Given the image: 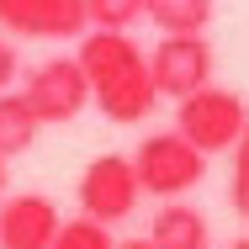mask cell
<instances>
[{"label":"cell","instance_id":"6da1fadb","mask_svg":"<svg viewBox=\"0 0 249 249\" xmlns=\"http://www.w3.org/2000/svg\"><path fill=\"white\" fill-rule=\"evenodd\" d=\"M74 64H80V74H85V85H90V101L101 106V117H111V122H143L154 111V90L149 80V58L143 48L127 37V32H85L80 37V53H74Z\"/></svg>","mask_w":249,"mask_h":249},{"label":"cell","instance_id":"7a4b0ae2","mask_svg":"<svg viewBox=\"0 0 249 249\" xmlns=\"http://www.w3.org/2000/svg\"><path fill=\"white\" fill-rule=\"evenodd\" d=\"M249 127V106L239 90L223 85H201L196 96L175 101V133L191 143L196 154H228Z\"/></svg>","mask_w":249,"mask_h":249},{"label":"cell","instance_id":"3957f363","mask_svg":"<svg viewBox=\"0 0 249 249\" xmlns=\"http://www.w3.org/2000/svg\"><path fill=\"white\" fill-rule=\"evenodd\" d=\"M133 175H138V191H143V196L180 201L186 191L201 186L207 154H196L180 133H149V138L133 149Z\"/></svg>","mask_w":249,"mask_h":249},{"label":"cell","instance_id":"277c9868","mask_svg":"<svg viewBox=\"0 0 249 249\" xmlns=\"http://www.w3.org/2000/svg\"><path fill=\"white\" fill-rule=\"evenodd\" d=\"M74 196H80V217H90V223H122V217H133V207H138V175H133V159L127 154H101L85 164V175H80V186H74Z\"/></svg>","mask_w":249,"mask_h":249},{"label":"cell","instance_id":"5b68a950","mask_svg":"<svg viewBox=\"0 0 249 249\" xmlns=\"http://www.w3.org/2000/svg\"><path fill=\"white\" fill-rule=\"evenodd\" d=\"M21 101L32 106V117L43 127H58V122H74L90 106V85H85V74H80L74 58H48V64H37L27 74Z\"/></svg>","mask_w":249,"mask_h":249},{"label":"cell","instance_id":"8992f818","mask_svg":"<svg viewBox=\"0 0 249 249\" xmlns=\"http://www.w3.org/2000/svg\"><path fill=\"white\" fill-rule=\"evenodd\" d=\"M149 80L159 96H196L201 85H212V43L201 32H186V37H159V48L149 53Z\"/></svg>","mask_w":249,"mask_h":249},{"label":"cell","instance_id":"52a82bcc","mask_svg":"<svg viewBox=\"0 0 249 249\" xmlns=\"http://www.w3.org/2000/svg\"><path fill=\"white\" fill-rule=\"evenodd\" d=\"M0 27L21 37H85V0H0Z\"/></svg>","mask_w":249,"mask_h":249},{"label":"cell","instance_id":"ba28073f","mask_svg":"<svg viewBox=\"0 0 249 249\" xmlns=\"http://www.w3.org/2000/svg\"><path fill=\"white\" fill-rule=\"evenodd\" d=\"M58 207L37 191L0 201V249H53L58 239Z\"/></svg>","mask_w":249,"mask_h":249},{"label":"cell","instance_id":"9c48e42d","mask_svg":"<svg viewBox=\"0 0 249 249\" xmlns=\"http://www.w3.org/2000/svg\"><path fill=\"white\" fill-rule=\"evenodd\" d=\"M149 244L154 249H207V217L196 207H186V201H164L154 212Z\"/></svg>","mask_w":249,"mask_h":249},{"label":"cell","instance_id":"30bf717a","mask_svg":"<svg viewBox=\"0 0 249 249\" xmlns=\"http://www.w3.org/2000/svg\"><path fill=\"white\" fill-rule=\"evenodd\" d=\"M43 122L32 117V106L21 101V90H0V159H16L37 143Z\"/></svg>","mask_w":249,"mask_h":249},{"label":"cell","instance_id":"8fae6325","mask_svg":"<svg viewBox=\"0 0 249 249\" xmlns=\"http://www.w3.org/2000/svg\"><path fill=\"white\" fill-rule=\"evenodd\" d=\"M143 16L159 27V37H186V32H207L212 0H143Z\"/></svg>","mask_w":249,"mask_h":249},{"label":"cell","instance_id":"7c38bea8","mask_svg":"<svg viewBox=\"0 0 249 249\" xmlns=\"http://www.w3.org/2000/svg\"><path fill=\"white\" fill-rule=\"evenodd\" d=\"M143 16V0H85V21L96 32H127Z\"/></svg>","mask_w":249,"mask_h":249},{"label":"cell","instance_id":"4fadbf2b","mask_svg":"<svg viewBox=\"0 0 249 249\" xmlns=\"http://www.w3.org/2000/svg\"><path fill=\"white\" fill-rule=\"evenodd\" d=\"M53 249H117V239H111V228H106V223L74 217V223H58Z\"/></svg>","mask_w":249,"mask_h":249},{"label":"cell","instance_id":"5bb4252c","mask_svg":"<svg viewBox=\"0 0 249 249\" xmlns=\"http://www.w3.org/2000/svg\"><path fill=\"white\" fill-rule=\"evenodd\" d=\"M228 196H233V212L249 217V127H244V138L233 143V180H228Z\"/></svg>","mask_w":249,"mask_h":249},{"label":"cell","instance_id":"9a60e30c","mask_svg":"<svg viewBox=\"0 0 249 249\" xmlns=\"http://www.w3.org/2000/svg\"><path fill=\"white\" fill-rule=\"evenodd\" d=\"M16 69H21V64H16V48H11L5 37H0V90H5L11 80H16Z\"/></svg>","mask_w":249,"mask_h":249},{"label":"cell","instance_id":"2e32d148","mask_svg":"<svg viewBox=\"0 0 249 249\" xmlns=\"http://www.w3.org/2000/svg\"><path fill=\"white\" fill-rule=\"evenodd\" d=\"M117 249H154L149 239H127V244H117Z\"/></svg>","mask_w":249,"mask_h":249},{"label":"cell","instance_id":"e0dca14e","mask_svg":"<svg viewBox=\"0 0 249 249\" xmlns=\"http://www.w3.org/2000/svg\"><path fill=\"white\" fill-rule=\"evenodd\" d=\"M11 159H0V196H5V180H11V170H5Z\"/></svg>","mask_w":249,"mask_h":249},{"label":"cell","instance_id":"ac0fdd59","mask_svg":"<svg viewBox=\"0 0 249 249\" xmlns=\"http://www.w3.org/2000/svg\"><path fill=\"white\" fill-rule=\"evenodd\" d=\"M228 249H249V239H233V244H228Z\"/></svg>","mask_w":249,"mask_h":249}]
</instances>
